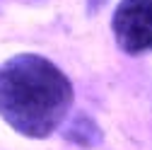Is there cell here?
Returning a JSON list of instances; mask_svg holds the SVG:
<instances>
[{"mask_svg":"<svg viewBox=\"0 0 152 150\" xmlns=\"http://www.w3.org/2000/svg\"><path fill=\"white\" fill-rule=\"evenodd\" d=\"M63 136H65V140H70L75 145H82V148H94L97 143H102L99 126L94 124L87 114H77V116H75L63 128Z\"/></svg>","mask_w":152,"mask_h":150,"instance_id":"obj_3","label":"cell"},{"mask_svg":"<svg viewBox=\"0 0 152 150\" xmlns=\"http://www.w3.org/2000/svg\"><path fill=\"white\" fill-rule=\"evenodd\" d=\"M116 46L128 56L152 51V0H121L111 17Z\"/></svg>","mask_w":152,"mask_h":150,"instance_id":"obj_2","label":"cell"},{"mask_svg":"<svg viewBox=\"0 0 152 150\" xmlns=\"http://www.w3.org/2000/svg\"><path fill=\"white\" fill-rule=\"evenodd\" d=\"M75 99L70 78L39 53L0 63V119L15 133L41 140L58 131Z\"/></svg>","mask_w":152,"mask_h":150,"instance_id":"obj_1","label":"cell"}]
</instances>
